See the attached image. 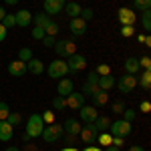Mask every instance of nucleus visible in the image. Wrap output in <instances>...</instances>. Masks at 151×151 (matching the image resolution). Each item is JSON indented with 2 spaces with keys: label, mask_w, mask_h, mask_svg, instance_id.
<instances>
[{
  "label": "nucleus",
  "mask_w": 151,
  "mask_h": 151,
  "mask_svg": "<svg viewBox=\"0 0 151 151\" xmlns=\"http://www.w3.org/2000/svg\"><path fill=\"white\" fill-rule=\"evenodd\" d=\"M42 125H45L42 117L38 115V113H32V115L28 117V121H26V131L22 133V141H30V139L40 137V133L45 129Z\"/></svg>",
  "instance_id": "obj_1"
},
{
  "label": "nucleus",
  "mask_w": 151,
  "mask_h": 151,
  "mask_svg": "<svg viewBox=\"0 0 151 151\" xmlns=\"http://www.w3.org/2000/svg\"><path fill=\"white\" fill-rule=\"evenodd\" d=\"M47 73H48V77L50 79H58V77H67L69 75V67H67V60H52L50 65H48V69H47Z\"/></svg>",
  "instance_id": "obj_2"
},
{
  "label": "nucleus",
  "mask_w": 151,
  "mask_h": 151,
  "mask_svg": "<svg viewBox=\"0 0 151 151\" xmlns=\"http://www.w3.org/2000/svg\"><path fill=\"white\" fill-rule=\"evenodd\" d=\"M63 133H65V131H63V125H55V123H50V125H47V127L42 129L40 137L47 141V143H55V141L60 139Z\"/></svg>",
  "instance_id": "obj_3"
},
{
  "label": "nucleus",
  "mask_w": 151,
  "mask_h": 151,
  "mask_svg": "<svg viewBox=\"0 0 151 151\" xmlns=\"http://www.w3.org/2000/svg\"><path fill=\"white\" fill-rule=\"evenodd\" d=\"M109 133L113 137H127L129 133H131V123L125 121V119H119V121L109 125Z\"/></svg>",
  "instance_id": "obj_4"
},
{
  "label": "nucleus",
  "mask_w": 151,
  "mask_h": 151,
  "mask_svg": "<svg viewBox=\"0 0 151 151\" xmlns=\"http://www.w3.org/2000/svg\"><path fill=\"white\" fill-rule=\"evenodd\" d=\"M52 48L57 50V55L60 58H69L70 55L77 52V45H75L73 40H57V45H55Z\"/></svg>",
  "instance_id": "obj_5"
},
{
  "label": "nucleus",
  "mask_w": 151,
  "mask_h": 151,
  "mask_svg": "<svg viewBox=\"0 0 151 151\" xmlns=\"http://www.w3.org/2000/svg\"><path fill=\"white\" fill-rule=\"evenodd\" d=\"M115 85L119 87V91H121V93H131V91L137 87V77L127 73L125 77H121L119 81H115Z\"/></svg>",
  "instance_id": "obj_6"
},
{
  "label": "nucleus",
  "mask_w": 151,
  "mask_h": 151,
  "mask_svg": "<svg viewBox=\"0 0 151 151\" xmlns=\"http://www.w3.org/2000/svg\"><path fill=\"white\" fill-rule=\"evenodd\" d=\"M81 141L83 143H87V145H93L95 141H97V135H99V131L95 127V123H87L85 127L81 129Z\"/></svg>",
  "instance_id": "obj_7"
},
{
  "label": "nucleus",
  "mask_w": 151,
  "mask_h": 151,
  "mask_svg": "<svg viewBox=\"0 0 151 151\" xmlns=\"http://www.w3.org/2000/svg\"><path fill=\"white\" fill-rule=\"evenodd\" d=\"M67 67H69V73H79V70H83L85 67H87V58L83 57V55H70L69 58H67Z\"/></svg>",
  "instance_id": "obj_8"
},
{
  "label": "nucleus",
  "mask_w": 151,
  "mask_h": 151,
  "mask_svg": "<svg viewBox=\"0 0 151 151\" xmlns=\"http://www.w3.org/2000/svg\"><path fill=\"white\" fill-rule=\"evenodd\" d=\"M121 26H133L137 22V14L131 10V8H119V14H117Z\"/></svg>",
  "instance_id": "obj_9"
},
{
  "label": "nucleus",
  "mask_w": 151,
  "mask_h": 151,
  "mask_svg": "<svg viewBox=\"0 0 151 151\" xmlns=\"http://www.w3.org/2000/svg\"><path fill=\"white\" fill-rule=\"evenodd\" d=\"M65 4H67V0H45V14H58V12H63L65 8Z\"/></svg>",
  "instance_id": "obj_10"
},
{
  "label": "nucleus",
  "mask_w": 151,
  "mask_h": 151,
  "mask_svg": "<svg viewBox=\"0 0 151 151\" xmlns=\"http://www.w3.org/2000/svg\"><path fill=\"white\" fill-rule=\"evenodd\" d=\"M69 30L73 32L75 36H83L85 32H87V22L83 20V18H70V22H69Z\"/></svg>",
  "instance_id": "obj_11"
},
{
  "label": "nucleus",
  "mask_w": 151,
  "mask_h": 151,
  "mask_svg": "<svg viewBox=\"0 0 151 151\" xmlns=\"http://www.w3.org/2000/svg\"><path fill=\"white\" fill-rule=\"evenodd\" d=\"M79 115H81V121L87 125V123H93L95 119L99 117V113H97L95 107H87V105H83L81 109H79Z\"/></svg>",
  "instance_id": "obj_12"
},
{
  "label": "nucleus",
  "mask_w": 151,
  "mask_h": 151,
  "mask_svg": "<svg viewBox=\"0 0 151 151\" xmlns=\"http://www.w3.org/2000/svg\"><path fill=\"white\" fill-rule=\"evenodd\" d=\"M65 99H67V107H69V109H81L83 105H85V95L83 93H75V91H73V93L67 95Z\"/></svg>",
  "instance_id": "obj_13"
},
{
  "label": "nucleus",
  "mask_w": 151,
  "mask_h": 151,
  "mask_svg": "<svg viewBox=\"0 0 151 151\" xmlns=\"http://www.w3.org/2000/svg\"><path fill=\"white\" fill-rule=\"evenodd\" d=\"M14 18H16V26H20V28H26L28 24L32 22V12L30 10H18L16 14H14Z\"/></svg>",
  "instance_id": "obj_14"
},
{
  "label": "nucleus",
  "mask_w": 151,
  "mask_h": 151,
  "mask_svg": "<svg viewBox=\"0 0 151 151\" xmlns=\"http://www.w3.org/2000/svg\"><path fill=\"white\" fill-rule=\"evenodd\" d=\"M8 73H10L12 77H24L28 70H26V63L24 60H12L10 65H8Z\"/></svg>",
  "instance_id": "obj_15"
},
{
  "label": "nucleus",
  "mask_w": 151,
  "mask_h": 151,
  "mask_svg": "<svg viewBox=\"0 0 151 151\" xmlns=\"http://www.w3.org/2000/svg\"><path fill=\"white\" fill-rule=\"evenodd\" d=\"M81 129H83V125L77 121V119H67L65 125H63V131H65L67 135H75V137L81 133Z\"/></svg>",
  "instance_id": "obj_16"
},
{
  "label": "nucleus",
  "mask_w": 151,
  "mask_h": 151,
  "mask_svg": "<svg viewBox=\"0 0 151 151\" xmlns=\"http://www.w3.org/2000/svg\"><path fill=\"white\" fill-rule=\"evenodd\" d=\"M73 91H75V85H73V81H70V79H60V81H58L57 95H60V97H67V95H70Z\"/></svg>",
  "instance_id": "obj_17"
},
{
  "label": "nucleus",
  "mask_w": 151,
  "mask_h": 151,
  "mask_svg": "<svg viewBox=\"0 0 151 151\" xmlns=\"http://www.w3.org/2000/svg\"><path fill=\"white\" fill-rule=\"evenodd\" d=\"M14 127H12L8 121H0V141H10Z\"/></svg>",
  "instance_id": "obj_18"
},
{
  "label": "nucleus",
  "mask_w": 151,
  "mask_h": 151,
  "mask_svg": "<svg viewBox=\"0 0 151 151\" xmlns=\"http://www.w3.org/2000/svg\"><path fill=\"white\" fill-rule=\"evenodd\" d=\"M26 70L32 73V75H42V73H45V65H42V60L30 58V60L26 63Z\"/></svg>",
  "instance_id": "obj_19"
},
{
  "label": "nucleus",
  "mask_w": 151,
  "mask_h": 151,
  "mask_svg": "<svg viewBox=\"0 0 151 151\" xmlns=\"http://www.w3.org/2000/svg\"><path fill=\"white\" fill-rule=\"evenodd\" d=\"M97 85H99V89H101V91H111V89L115 87V77H111V75H105V77H99V81H97Z\"/></svg>",
  "instance_id": "obj_20"
},
{
  "label": "nucleus",
  "mask_w": 151,
  "mask_h": 151,
  "mask_svg": "<svg viewBox=\"0 0 151 151\" xmlns=\"http://www.w3.org/2000/svg\"><path fill=\"white\" fill-rule=\"evenodd\" d=\"M95 107H105L107 101H109V91H97L95 95H91Z\"/></svg>",
  "instance_id": "obj_21"
},
{
  "label": "nucleus",
  "mask_w": 151,
  "mask_h": 151,
  "mask_svg": "<svg viewBox=\"0 0 151 151\" xmlns=\"http://www.w3.org/2000/svg\"><path fill=\"white\" fill-rule=\"evenodd\" d=\"M63 10L67 12V14H69L70 18H77V16H79V14H81L83 6H81V4H79V2H67V4H65V8H63Z\"/></svg>",
  "instance_id": "obj_22"
},
{
  "label": "nucleus",
  "mask_w": 151,
  "mask_h": 151,
  "mask_svg": "<svg viewBox=\"0 0 151 151\" xmlns=\"http://www.w3.org/2000/svg\"><path fill=\"white\" fill-rule=\"evenodd\" d=\"M139 60H137V58L135 57H129L127 60H125V70H127L129 75H137V73H139Z\"/></svg>",
  "instance_id": "obj_23"
},
{
  "label": "nucleus",
  "mask_w": 151,
  "mask_h": 151,
  "mask_svg": "<svg viewBox=\"0 0 151 151\" xmlns=\"http://www.w3.org/2000/svg\"><path fill=\"white\" fill-rule=\"evenodd\" d=\"M93 123H95V127H97V131L103 133V131H109V125H111L113 121H111L109 117H97Z\"/></svg>",
  "instance_id": "obj_24"
},
{
  "label": "nucleus",
  "mask_w": 151,
  "mask_h": 151,
  "mask_svg": "<svg viewBox=\"0 0 151 151\" xmlns=\"http://www.w3.org/2000/svg\"><path fill=\"white\" fill-rule=\"evenodd\" d=\"M141 85V89H145V91H149L151 89V69H147V70H143L139 75V81H137Z\"/></svg>",
  "instance_id": "obj_25"
},
{
  "label": "nucleus",
  "mask_w": 151,
  "mask_h": 151,
  "mask_svg": "<svg viewBox=\"0 0 151 151\" xmlns=\"http://www.w3.org/2000/svg\"><path fill=\"white\" fill-rule=\"evenodd\" d=\"M32 22H35V26L45 28V26L50 22V18H48V14H45V12H38V14H35V16H32Z\"/></svg>",
  "instance_id": "obj_26"
},
{
  "label": "nucleus",
  "mask_w": 151,
  "mask_h": 151,
  "mask_svg": "<svg viewBox=\"0 0 151 151\" xmlns=\"http://www.w3.org/2000/svg\"><path fill=\"white\" fill-rule=\"evenodd\" d=\"M111 141H113V135H111L109 131H103V133H99V135H97V143H99L101 147H109V145H111Z\"/></svg>",
  "instance_id": "obj_27"
},
{
  "label": "nucleus",
  "mask_w": 151,
  "mask_h": 151,
  "mask_svg": "<svg viewBox=\"0 0 151 151\" xmlns=\"http://www.w3.org/2000/svg\"><path fill=\"white\" fill-rule=\"evenodd\" d=\"M133 6L141 12H147L151 10V0H133Z\"/></svg>",
  "instance_id": "obj_28"
},
{
  "label": "nucleus",
  "mask_w": 151,
  "mask_h": 151,
  "mask_svg": "<svg viewBox=\"0 0 151 151\" xmlns=\"http://www.w3.org/2000/svg\"><path fill=\"white\" fill-rule=\"evenodd\" d=\"M52 109H57V111L67 109V99H65V97H60V95H57V97L52 99Z\"/></svg>",
  "instance_id": "obj_29"
},
{
  "label": "nucleus",
  "mask_w": 151,
  "mask_h": 151,
  "mask_svg": "<svg viewBox=\"0 0 151 151\" xmlns=\"http://www.w3.org/2000/svg\"><path fill=\"white\" fill-rule=\"evenodd\" d=\"M0 24H2L6 30L12 28V26H16V18H14V14H8V12H6V16L2 18V22H0Z\"/></svg>",
  "instance_id": "obj_30"
},
{
  "label": "nucleus",
  "mask_w": 151,
  "mask_h": 151,
  "mask_svg": "<svg viewBox=\"0 0 151 151\" xmlns=\"http://www.w3.org/2000/svg\"><path fill=\"white\" fill-rule=\"evenodd\" d=\"M57 32H58V24L50 20V22L45 26V35L47 36H57Z\"/></svg>",
  "instance_id": "obj_31"
},
{
  "label": "nucleus",
  "mask_w": 151,
  "mask_h": 151,
  "mask_svg": "<svg viewBox=\"0 0 151 151\" xmlns=\"http://www.w3.org/2000/svg\"><path fill=\"white\" fill-rule=\"evenodd\" d=\"M30 58H32V50H30V48H20V50H18V60H24V63H28V60H30Z\"/></svg>",
  "instance_id": "obj_32"
},
{
  "label": "nucleus",
  "mask_w": 151,
  "mask_h": 151,
  "mask_svg": "<svg viewBox=\"0 0 151 151\" xmlns=\"http://www.w3.org/2000/svg\"><path fill=\"white\" fill-rule=\"evenodd\" d=\"M93 16H95L93 8H83V10H81V14H79V18H83L85 22H89V20H93Z\"/></svg>",
  "instance_id": "obj_33"
},
{
  "label": "nucleus",
  "mask_w": 151,
  "mask_h": 151,
  "mask_svg": "<svg viewBox=\"0 0 151 151\" xmlns=\"http://www.w3.org/2000/svg\"><path fill=\"white\" fill-rule=\"evenodd\" d=\"M111 109H113V113L121 115V113H123V111H125L127 107H125V103H123V101H115V103L111 105Z\"/></svg>",
  "instance_id": "obj_34"
},
{
  "label": "nucleus",
  "mask_w": 151,
  "mask_h": 151,
  "mask_svg": "<svg viewBox=\"0 0 151 151\" xmlns=\"http://www.w3.org/2000/svg\"><path fill=\"white\" fill-rule=\"evenodd\" d=\"M141 24H143V28H145V30H149V28H151V12H149V10H147V12H143Z\"/></svg>",
  "instance_id": "obj_35"
},
{
  "label": "nucleus",
  "mask_w": 151,
  "mask_h": 151,
  "mask_svg": "<svg viewBox=\"0 0 151 151\" xmlns=\"http://www.w3.org/2000/svg\"><path fill=\"white\" fill-rule=\"evenodd\" d=\"M10 115V109H8V105L6 103H0V121H6Z\"/></svg>",
  "instance_id": "obj_36"
},
{
  "label": "nucleus",
  "mask_w": 151,
  "mask_h": 151,
  "mask_svg": "<svg viewBox=\"0 0 151 151\" xmlns=\"http://www.w3.org/2000/svg\"><path fill=\"white\" fill-rule=\"evenodd\" d=\"M6 121H8V123H10L12 127H14V125H18V123H20V121H22V117H20V113H10V115H8V119H6Z\"/></svg>",
  "instance_id": "obj_37"
},
{
  "label": "nucleus",
  "mask_w": 151,
  "mask_h": 151,
  "mask_svg": "<svg viewBox=\"0 0 151 151\" xmlns=\"http://www.w3.org/2000/svg\"><path fill=\"white\" fill-rule=\"evenodd\" d=\"M95 73H97L99 77H105V75H111V67H109V65H99Z\"/></svg>",
  "instance_id": "obj_38"
},
{
  "label": "nucleus",
  "mask_w": 151,
  "mask_h": 151,
  "mask_svg": "<svg viewBox=\"0 0 151 151\" xmlns=\"http://www.w3.org/2000/svg\"><path fill=\"white\" fill-rule=\"evenodd\" d=\"M42 121H45V123H47V125H50V123H55V111H45V113H42Z\"/></svg>",
  "instance_id": "obj_39"
},
{
  "label": "nucleus",
  "mask_w": 151,
  "mask_h": 151,
  "mask_svg": "<svg viewBox=\"0 0 151 151\" xmlns=\"http://www.w3.org/2000/svg\"><path fill=\"white\" fill-rule=\"evenodd\" d=\"M42 45H45V47L47 48H52L55 47V45H57V38H55V36H42Z\"/></svg>",
  "instance_id": "obj_40"
},
{
  "label": "nucleus",
  "mask_w": 151,
  "mask_h": 151,
  "mask_svg": "<svg viewBox=\"0 0 151 151\" xmlns=\"http://www.w3.org/2000/svg\"><path fill=\"white\" fill-rule=\"evenodd\" d=\"M135 35V28L133 26H121V36L123 38H129V36Z\"/></svg>",
  "instance_id": "obj_41"
},
{
  "label": "nucleus",
  "mask_w": 151,
  "mask_h": 151,
  "mask_svg": "<svg viewBox=\"0 0 151 151\" xmlns=\"http://www.w3.org/2000/svg\"><path fill=\"white\" fill-rule=\"evenodd\" d=\"M42 36H45V28L35 26V28H32V38H36V40H42Z\"/></svg>",
  "instance_id": "obj_42"
},
{
  "label": "nucleus",
  "mask_w": 151,
  "mask_h": 151,
  "mask_svg": "<svg viewBox=\"0 0 151 151\" xmlns=\"http://www.w3.org/2000/svg\"><path fill=\"white\" fill-rule=\"evenodd\" d=\"M139 60V67H143V69L147 70V69H151V58L145 55V57H141V58H137Z\"/></svg>",
  "instance_id": "obj_43"
},
{
  "label": "nucleus",
  "mask_w": 151,
  "mask_h": 151,
  "mask_svg": "<svg viewBox=\"0 0 151 151\" xmlns=\"http://www.w3.org/2000/svg\"><path fill=\"white\" fill-rule=\"evenodd\" d=\"M123 119L131 123V121L135 119V111H131V109H125V111H123Z\"/></svg>",
  "instance_id": "obj_44"
},
{
  "label": "nucleus",
  "mask_w": 151,
  "mask_h": 151,
  "mask_svg": "<svg viewBox=\"0 0 151 151\" xmlns=\"http://www.w3.org/2000/svg\"><path fill=\"white\" fill-rule=\"evenodd\" d=\"M125 137H113V141H111V145H113V147H119V149H121V147H123V143H125Z\"/></svg>",
  "instance_id": "obj_45"
},
{
  "label": "nucleus",
  "mask_w": 151,
  "mask_h": 151,
  "mask_svg": "<svg viewBox=\"0 0 151 151\" xmlns=\"http://www.w3.org/2000/svg\"><path fill=\"white\" fill-rule=\"evenodd\" d=\"M139 111H141V113H149V111H151V103H149V101H143V103L139 105Z\"/></svg>",
  "instance_id": "obj_46"
},
{
  "label": "nucleus",
  "mask_w": 151,
  "mask_h": 151,
  "mask_svg": "<svg viewBox=\"0 0 151 151\" xmlns=\"http://www.w3.org/2000/svg\"><path fill=\"white\" fill-rule=\"evenodd\" d=\"M65 143H67V147H75L77 137H75V135H67V137H65Z\"/></svg>",
  "instance_id": "obj_47"
},
{
  "label": "nucleus",
  "mask_w": 151,
  "mask_h": 151,
  "mask_svg": "<svg viewBox=\"0 0 151 151\" xmlns=\"http://www.w3.org/2000/svg\"><path fill=\"white\" fill-rule=\"evenodd\" d=\"M97 81H99V75H97V73H91V75L87 77V83H89V85H97Z\"/></svg>",
  "instance_id": "obj_48"
},
{
  "label": "nucleus",
  "mask_w": 151,
  "mask_h": 151,
  "mask_svg": "<svg viewBox=\"0 0 151 151\" xmlns=\"http://www.w3.org/2000/svg\"><path fill=\"white\" fill-rule=\"evenodd\" d=\"M4 38H6V28H4V26L0 24V42H2Z\"/></svg>",
  "instance_id": "obj_49"
},
{
  "label": "nucleus",
  "mask_w": 151,
  "mask_h": 151,
  "mask_svg": "<svg viewBox=\"0 0 151 151\" xmlns=\"http://www.w3.org/2000/svg\"><path fill=\"white\" fill-rule=\"evenodd\" d=\"M83 151H103V149H101V147H95V145H87Z\"/></svg>",
  "instance_id": "obj_50"
},
{
  "label": "nucleus",
  "mask_w": 151,
  "mask_h": 151,
  "mask_svg": "<svg viewBox=\"0 0 151 151\" xmlns=\"http://www.w3.org/2000/svg\"><path fill=\"white\" fill-rule=\"evenodd\" d=\"M129 151H145V149H143V147H139V145H131V147H129Z\"/></svg>",
  "instance_id": "obj_51"
},
{
  "label": "nucleus",
  "mask_w": 151,
  "mask_h": 151,
  "mask_svg": "<svg viewBox=\"0 0 151 151\" xmlns=\"http://www.w3.org/2000/svg\"><path fill=\"white\" fill-rule=\"evenodd\" d=\"M105 151H121L119 147H113V145H109V147H105Z\"/></svg>",
  "instance_id": "obj_52"
},
{
  "label": "nucleus",
  "mask_w": 151,
  "mask_h": 151,
  "mask_svg": "<svg viewBox=\"0 0 151 151\" xmlns=\"http://www.w3.org/2000/svg\"><path fill=\"white\" fill-rule=\"evenodd\" d=\"M4 2H6L8 6H14V4H18V0H4Z\"/></svg>",
  "instance_id": "obj_53"
},
{
  "label": "nucleus",
  "mask_w": 151,
  "mask_h": 151,
  "mask_svg": "<svg viewBox=\"0 0 151 151\" xmlns=\"http://www.w3.org/2000/svg\"><path fill=\"white\" fill-rule=\"evenodd\" d=\"M4 16H6V10H4V8L0 6V22H2V18H4Z\"/></svg>",
  "instance_id": "obj_54"
},
{
  "label": "nucleus",
  "mask_w": 151,
  "mask_h": 151,
  "mask_svg": "<svg viewBox=\"0 0 151 151\" xmlns=\"http://www.w3.org/2000/svg\"><path fill=\"white\" fill-rule=\"evenodd\" d=\"M143 45H145V47H151V38L149 36H145V42H143Z\"/></svg>",
  "instance_id": "obj_55"
},
{
  "label": "nucleus",
  "mask_w": 151,
  "mask_h": 151,
  "mask_svg": "<svg viewBox=\"0 0 151 151\" xmlns=\"http://www.w3.org/2000/svg\"><path fill=\"white\" fill-rule=\"evenodd\" d=\"M60 151H79L77 147H65V149H60Z\"/></svg>",
  "instance_id": "obj_56"
},
{
  "label": "nucleus",
  "mask_w": 151,
  "mask_h": 151,
  "mask_svg": "<svg viewBox=\"0 0 151 151\" xmlns=\"http://www.w3.org/2000/svg\"><path fill=\"white\" fill-rule=\"evenodd\" d=\"M6 151H20V149H18V147H8Z\"/></svg>",
  "instance_id": "obj_57"
}]
</instances>
